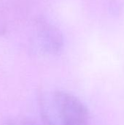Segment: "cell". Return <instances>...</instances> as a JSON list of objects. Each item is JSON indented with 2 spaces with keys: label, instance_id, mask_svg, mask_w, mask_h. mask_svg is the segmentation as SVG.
Masks as SVG:
<instances>
[{
  "label": "cell",
  "instance_id": "6da1fadb",
  "mask_svg": "<svg viewBox=\"0 0 124 125\" xmlns=\"http://www.w3.org/2000/svg\"><path fill=\"white\" fill-rule=\"evenodd\" d=\"M41 117L46 125H88L87 107L75 96L63 91L43 92L39 99Z\"/></svg>",
  "mask_w": 124,
  "mask_h": 125
},
{
  "label": "cell",
  "instance_id": "7a4b0ae2",
  "mask_svg": "<svg viewBox=\"0 0 124 125\" xmlns=\"http://www.w3.org/2000/svg\"><path fill=\"white\" fill-rule=\"evenodd\" d=\"M38 38L41 48L48 53H58L63 47V39L59 31L45 22L39 24Z\"/></svg>",
  "mask_w": 124,
  "mask_h": 125
},
{
  "label": "cell",
  "instance_id": "3957f363",
  "mask_svg": "<svg viewBox=\"0 0 124 125\" xmlns=\"http://www.w3.org/2000/svg\"><path fill=\"white\" fill-rule=\"evenodd\" d=\"M2 125H38L34 121L25 119V118H17L8 120L7 122H4Z\"/></svg>",
  "mask_w": 124,
  "mask_h": 125
}]
</instances>
